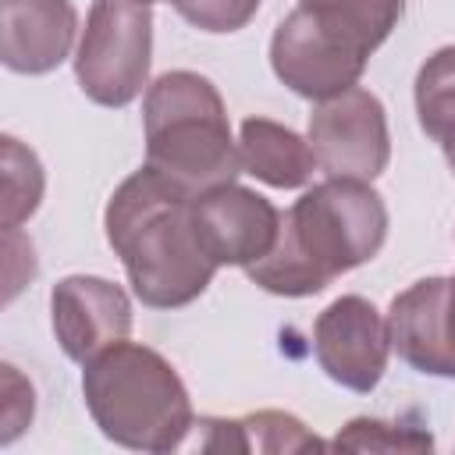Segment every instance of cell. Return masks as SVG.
I'll return each mask as SVG.
<instances>
[{
    "label": "cell",
    "mask_w": 455,
    "mask_h": 455,
    "mask_svg": "<svg viewBox=\"0 0 455 455\" xmlns=\"http://www.w3.org/2000/svg\"><path fill=\"white\" fill-rule=\"evenodd\" d=\"M387 238V206L370 181L327 178L281 217L277 245L245 267L249 281L281 299L320 295L341 274L370 263Z\"/></svg>",
    "instance_id": "cell-1"
},
{
    "label": "cell",
    "mask_w": 455,
    "mask_h": 455,
    "mask_svg": "<svg viewBox=\"0 0 455 455\" xmlns=\"http://www.w3.org/2000/svg\"><path fill=\"white\" fill-rule=\"evenodd\" d=\"M103 228L110 249L124 263L135 299L149 309H181L196 302L220 270L199 242L192 196L146 164L114 188Z\"/></svg>",
    "instance_id": "cell-2"
},
{
    "label": "cell",
    "mask_w": 455,
    "mask_h": 455,
    "mask_svg": "<svg viewBox=\"0 0 455 455\" xmlns=\"http://www.w3.org/2000/svg\"><path fill=\"white\" fill-rule=\"evenodd\" d=\"M82 398L100 434L121 448L167 455L185 448L196 412L178 370L149 345L117 341L82 370Z\"/></svg>",
    "instance_id": "cell-3"
},
{
    "label": "cell",
    "mask_w": 455,
    "mask_h": 455,
    "mask_svg": "<svg viewBox=\"0 0 455 455\" xmlns=\"http://www.w3.org/2000/svg\"><path fill=\"white\" fill-rule=\"evenodd\" d=\"M142 132L146 167L192 199L242 174L228 107L217 85L199 71H167L146 89Z\"/></svg>",
    "instance_id": "cell-4"
},
{
    "label": "cell",
    "mask_w": 455,
    "mask_h": 455,
    "mask_svg": "<svg viewBox=\"0 0 455 455\" xmlns=\"http://www.w3.org/2000/svg\"><path fill=\"white\" fill-rule=\"evenodd\" d=\"M153 64V11L142 0H92L78 53L75 78L82 92L110 110L128 107L149 89Z\"/></svg>",
    "instance_id": "cell-5"
},
{
    "label": "cell",
    "mask_w": 455,
    "mask_h": 455,
    "mask_svg": "<svg viewBox=\"0 0 455 455\" xmlns=\"http://www.w3.org/2000/svg\"><path fill=\"white\" fill-rule=\"evenodd\" d=\"M306 142L316 156V167L327 178L373 181L387 171L391 160V132H387L384 103L363 85L320 100L309 114Z\"/></svg>",
    "instance_id": "cell-6"
},
{
    "label": "cell",
    "mask_w": 455,
    "mask_h": 455,
    "mask_svg": "<svg viewBox=\"0 0 455 455\" xmlns=\"http://www.w3.org/2000/svg\"><path fill=\"white\" fill-rule=\"evenodd\" d=\"M313 352L334 384L370 395L380 384L391 355L387 320L370 299L341 295L313 320Z\"/></svg>",
    "instance_id": "cell-7"
},
{
    "label": "cell",
    "mask_w": 455,
    "mask_h": 455,
    "mask_svg": "<svg viewBox=\"0 0 455 455\" xmlns=\"http://www.w3.org/2000/svg\"><path fill=\"white\" fill-rule=\"evenodd\" d=\"M363 53L334 39L309 11L295 7L284 14L270 39V68L274 75L302 100H331L352 89L366 71Z\"/></svg>",
    "instance_id": "cell-8"
},
{
    "label": "cell",
    "mask_w": 455,
    "mask_h": 455,
    "mask_svg": "<svg viewBox=\"0 0 455 455\" xmlns=\"http://www.w3.org/2000/svg\"><path fill=\"white\" fill-rule=\"evenodd\" d=\"M50 323L60 352L85 366L132 334V299L107 277L71 274L60 277L50 291Z\"/></svg>",
    "instance_id": "cell-9"
},
{
    "label": "cell",
    "mask_w": 455,
    "mask_h": 455,
    "mask_svg": "<svg viewBox=\"0 0 455 455\" xmlns=\"http://www.w3.org/2000/svg\"><path fill=\"white\" fill-rule=\"evenodd\" d=\"M192 220L206 256L217 267H249L263 259L281 235L277 206L267 196L235 181L196 196Z\"/></svg>",
    "instance_id": "cell-10"
},
{
    "label": "cell",
    "mask_w": 455,
    "mask_h": 455,
    "mask_svg": "<svg viewBox=\"0 0 455 455\" xmlns=\"http://www.w3.org/2000/svg\"><path fill=\"white\" fill-rule=\"evenodd\" d=\"M71 0H0V60L18 75H50L75 46Z\"/></svg>",
    "instance_id": "cell-11"
},
{
    "label": "cell",
    "mask_w": 455,
    "mask_h": 455,
    "mask_svg": "<svg viewBox=\"0 0 455 455\" xmlns=\"http://www.w3.org/2000/svg\"><path fill=\"white\" fill-rule=\"evenodd\" d=\"M196 444L206 451H313L327 448L306 423L281 409H259L242 419H196Z\"/></svg>",
    "instance_id": "cell-12"
},
{
    "label": "cell",
    "mask_w": 455,
    "mask_h": 455,
    "mask_svg": "<svg viewBox=\"0 0 455 455\" xmlns=\"http://www.w3.org/2000/svg\"><path fill=\"white\" fill-rule=\"evenodd\" d=\"M238 153H242V171L270 188H302L316 171V156L309 142L270 117L242 121Z\"/></svg>",
    "instance_id": "cell-13"
},
{
    "label": "cell",
    "mask_w": 455,
    "mask_h": 455,
    "mask_svg": "<svg viewBox=\"0 0 455 455\" xmlns=\"http://www.w3.org/2000/svg\"><path fill=\"white\" fill-rule=\"evenodd\" d=\"M334 39L370 57L402 21L405 0H299Z\"/></svg>",
    "instance_id": "cell-14"
},
{
    "label": "cell",
    "mask_w": 455,
    "mask_h": 455,
    "mask_svg": "<svg viewBox=\"0 0 455 455\" xmlns=\"http://www.w3.org/2000/svg\"><path fill=\"white\" fill-rule=\"evenodd\" d=\"M416 117L430 139H441L455 121V46L430 53L416 75Z\"/></svg>",
    "instance_id": "cell-15"
},
{
    "label": "cell",
    "mask_w": 455,
    "mask_h": 455,
    "mask_svg": "<svg viewBox=\"0 0 455 455\" xmlns=\"http://www.w3.org/2000/svg\"><path fill=\"white\" fill-rule=\"evenodd\" d=\"M0 142H4V231H11L39 210L46 178L39 156L25 149L14 135H4Z\"/></svg>",
    "instance_id": "cell-16"
},
{
    "label": "cell",
    "mask_w": 455,
    "mask_h": 455,
    "mask_svg": "<svg viewBox=\"0 0 455 455\" xmlns=\"http://www.w3.org/2000/svg\"><path fill=\"white\" fill-rule=\"evenodd\" d=\"M331 448H341V451H430L434 437L423 427L355 416L334 434Z\"/></svg>",
    "instance_id": "cell-17"
},
{
    "label": "cell",
    "mask_w": 455,
    "mask_h": 455,
    "mask_svg": "<svg viewBox=\"0 0 455 455\" xmlns=\"http://www.w3.org/2000/svg\"><path fill=\"white\" fill-rule=\"evenodd\" d=\"M259 4L263 0H171V7L188 25H196L199 32H210V36H228V32L245 28L256 18Z\"/></svg>",
    "instance_id": "cell-18"
},
{
    "label": "cell",
    "mask_w": 455,
    "mask_h": 455,
    "mask_svg": "<svg viewBox=\"0 0 455 455\" xmlns=\"http://www.w3.org/2000/svg\"><path fill=\"white\" fill-rule=\"evenodd\" d=\"M0 370H4V434H0V441L11 444L32 423L36 398H32V384L11 363H4Z\"/></svg>",
    "instance_id": "cell-19"
},
{
    "label": "cell",
    "mask_w": 455,
    "mask_h": 455,
    "mask_svg": "<svg viewBox=\"0 0 455 455\" xmlns=\"http://www.w3.org/2000/svg\"><path fill=\"white\" fill-rule=\"evenodd\" d=\"M441 352H444V377H455V277H441Z\"/></svg>",
    "instance_id": "cell-20"
},
{
    "label": "cell",
    "mask_w": 455,
    "mask_h": 455,
    "mask_svg": "<svg viewBox=\"0 0 455 455\" xmlns=\"http://www.w3.org/2000/svg\"><path fill=\"white\" fill-rule=\"evenodd\" d=\"M437 142H441V153H444V160H448V167L455 171V121H451V124L444 128V135H441Z\"/></svg>",
    "instance_id": "cell-21"
},
{
    "label": "cell",
    "mask_w": 455,
    "mask_h": 455,
    "mask_svg": "<svg viewBox=\"0 0 455 455\" xmlns=\"http://www.w3.org/2000/svg\"><path fill=\"white\" fill-rule=\"evenodd\" d=\"M142 4H156V0H142Z\"/></svg>",
    "instance_id": "cell-22"
}]
</instances>
